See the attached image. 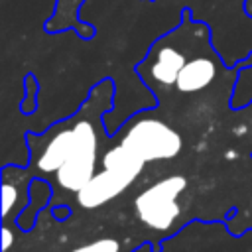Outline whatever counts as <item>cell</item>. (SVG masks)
Listing matches in <instances>:
<instances>
[{
    "label": "cell",
    "instance_id": "obj_8",
    "mask_svg": "<svg viewBox=\"0 0 252 252\" xmlns=\"http://www.w3.org/2000/svg\"><path fill=\"white\" fill-rule=\"evenodd\" d=\"M51 197H53L51 183L41 179V177H32V181L28 185V203L24 205L20 215L16 217V226L24 232L32 230L35 220H37V215L45 209V205L49 203Z\"/></svg>",
    "mask_w": 252,
    "mask_h": 252
},
{
    "label": "cell",
    "instance_id": "obj_12",
    "mask_svg": "<svg viewBox=\"0 0 252 252\" xmlns=\"http://www.w3.org/2000/svg\"><path fill=\"white\" fill-rule=\"evenodd\" d=\"M2 236H4V240H2V252H8V248H10V244L14 242V234L10 232V228L4 224V228H2Z\"/></svg>",
    "mask_w": 252,
    "mask_h": 252
},
{
    "label": "cell",
    "instance_id": "obj_10",
    "mask_svg": "<svg viewBox=\"0 0 252 252\" xmlns=\"http://www.w3.org/2000/svg\"><path fill=\"white\" fill-rule=\"evenodd\" d=\"M24 89H26V94H24V98H22V102H20V112L22 114H32L33 110H35V100H37V91H39V85H37V79H35V75L33 73H28L26 77H24Z\"/></svg>",
    "mask_w": 252,
    "mask_h": 252
},
{
    "label": "cell",
    "instance_id": "obj_13",
    "mask_svg": "<svg viewBox=\"0 0 252 252\" xmlns=\"http://www.w3.org/2000/svg\"><path fill=\"white\" fill-rule=\"evenodd\" d=\"M244 10H246V14L252 18V0H244Z\"/></svg>",
    "mask_w": 252,
    "mask_h": 252
},
{
    "label": "cell",
    "instance_id": "obj_1",
    "mask_svg": "<svg viewBox=\"0 0 252 252\" xmlns=\"http://www.w3.org/2000/svg\"><path fill=\"white\" fill-rule=\"evenodd\" d=\"M114 93V81L106 77L91 89L75 114L43 134L28 132V169L39 175L53 173L57 187L77 195L96 173L100 134H106L104 116L112 108Z\"/></svg>",
    "mask_w": 252,
    "mask_h": 252
},
{
    "label": "cell",
    "instance_id": "obj_4",
    "mask_svg": "<svg viewBox=\"0 0 252 252\" xmlns=\"http://www.w3.org/2000/svg\"><path fill=\"white\" fill-rule=\"evenodd\" d=\"M116 134L114 140L132 150L146 163L171 159L183 150L181 134L163 118L150 116L148 112H136Z\"/></svg>",
    "mask_w": 252,
    "mask_h": 252
},
{
    "label": "cell",
    "instance_id": "obj_2",
    "mask_svg": "<svg viewBox=\"0 0 252 252\" xmlns=\"http://www.w3.org/2000/svg\"><path fill=\"white\" fill-rule=\"evenodd\" d=\"M207 32L209 28L201 22H193L191 10L185 8L181 12L179 26L163 33L150 45L146 57L136 65V73L158 100L163 102L165 98H169L179 71Z\"/></svg>",
    "mask_w": 252,
    "mask_h": 252
},
{
    "label": "cell",
    "instance_id": "obj_6",
    "mask_svg": "<svg viewBox=\"0 0 252 252\" xmlns=\"http://www.w3.org/2000/svg\"><path fill=\"white\" fill-rule=\"evenodd\" d=\"M220 71H226V69H224L220 57L217 55V51L213 49L211 35L207 32L199 39L195 49L191 51V55H189L187 63L183 65V69L179 71V77L175 81V87H173L171 94L191 96V94L203 93L205 89H209L217 81Z\"/></svg>",
    "mask_w": 252,
    "mask_h": 252
},
{
    "label": "cell",
    "instance_id": "obj_3",
    "mask_svg": "<svg viewBox=\"0 0 252 252\" xmlns=\"http://www.w3.org/2000/svg\"><path fill=\"white\" fill-rule=\"evenodd\" d=\"M146 161L122 144L110 146L100 159V169L77 193V203L91 211L122 195L142 173Z\"/></svg>",
    "mask_w": 252,
    "mask_h": 252
},
{
    "label": "cell",
    "instance_id": "obj_7",
    "mask_svg": "<svg viewBox=\"0 0 252 252\" xmlns=\"http://www.w3.org/2000/svg\"><path fill=\"white\" fill-rule=\"evenodd\" d=\"M87 0H55V10H53V16L49 20H45L43 24V30L47 33H59V32H67V30H73L75 33H79L85 41L94 37L96 30L87 24L83 18H81V6L85 4Z\"/></svg>",
    "mask_w": 252,
    "mask_h": 252
},
{
    "label": "cell",
    "instance_id": "obj_9",
    "mask_svg": "<svg viewBox=\"0 0 252 252\" xmlns=\"http://www.w3.org/2000/svg\"><path fill=\"white\" fill-rule=\"evenodd\" d=\"M30 181H20V179L18 181H12L8 177V173L2 171V220H4V224L8 222V219H10V215H12L14 209L20 215V211L28 203V187L22 189L20 185L22 183H30Z\"/></svg>",
    "mask_w": 252,
    "mask_h": 252
},
{
    "label": "cell",
    "instance_id": "obj_5",
    "mask_svg": "<svg viewBox=\"0 0 252 252\" xmlns=\"http://www.w3.org/2000/svg\"><path fill=\"white\" fill-rule=\"evenodd\" d=\"M185 187L187 179L183 175H169L152 183L134 199L136 217L152 230L169 228L181 213L179 195Z\"/></svg>",
    "mask_w": 252,
    "mask_h": 252
},
{
    "label": "cell",
    "instance_id": "obj_11",
    "mask_svg": "<svg viewBox=\"0 0 252 252\" xmlns=\"http://www.w3.org/2000/svg\"><path fill=\"white\" fill-rule=\"evenodd\" d=\"M71 252H120V242L116 238H100L85 246L73 248Z\"/></svg>",
    "mask_w": 252,
    "mask_h": 252
}]
</instances>
